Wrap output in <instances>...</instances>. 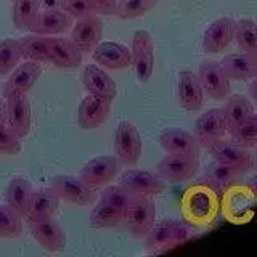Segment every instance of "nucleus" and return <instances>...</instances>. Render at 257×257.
<instances>
[{"mask_svg": "<svg viewBox=\"0 0 257 257\" xmlns=\"http://www.w3.org/2000/svg\"><path fill=\"white\" fill-rule=\"evenodd\" d=\"M48 63L60 69H76L82 64L84 52L71 37L47 36Z\"/></svg>", "mask_w": 257, "mask_h": 257, "instance_id": "nucleus-9", "label": "nucleus"}, {"mask_svg": "<svg viewBox=\"0 0 257 257\" xmlns=\"http://www.w3.org/2000/svg\"><path fill=\"white\" fill-rule=\"evenodd\" d=\"M21 151V139L7 124L0 125V153L2 155H18Z\"/></svg>", "mask_w": 257, "mask_h": 257, "instance_id": "nucleus-40", "label": "nucleus"}, {"mask_svg": "<svg viewBox=\"0 0 257 257\" xmlns=\"http://www.w3.org/2000/svg\"><path fill=\"white\" fill-rule=\"evenodd\" d=\"M225 134H228V131L222 108H212L201 114L196 119L195 131H193V135L203 148L212 147L215 142L223 139Z\"/></svg>", "mask_w": 257, "mask_h": 257, "instance_id": "nucleus-12", "label": "nucleus"}, {"mask_svg": "<svg viewBox=\"0 0 257 257\" xmlns=\"http://www.w3.org/2000/svg\"><path fill=\"white\" fill-rule=\"evenodd\" d=\"M72 29V18L63 8H45L40 10L31 32L42 36H63Z\"/></svg>", "mask_w": 257, "mask_h": 257, "instance_id": "nucleus-24", "label": "nucleus"}, {"mask_svg": "<svg viewBox=\"0 0 257 257\" xmlns=\"http://www.w3.org/2000/svg\"><path fill=\"white\" fill-rule=\"evenodd\" d=\"M131 199H132V193L127 191L120 183L106 187L100 195V201H104V203H108L112 207H116L122 215L125 212L128 203H131Z\"/></svg>", "mask_w": 257, "mask_h": 257, "instance_id": "nucleus-38", "label": "nucleus"}, {"mask_svg": "<svg viewBox=\"0 0 257 257\" xmlns=\"http://www.w3.org/2000/svg\"><path fill=\"white\" fill-rule=\"evenodd\" d=\"M235 31H236V20L230 18V16H222V18L212 21L204 31L203 50L207 55H215L223 52L235 40Z\"/></svg>", "mask_w": 257, "mask_h": 257, "instance_id": "nucleus-17", "label": "nucleus"}, {"mask_svg": "<svg viewBox=\"0 0 257 257\" xmlns=\"http://www.w3.org/2000/svg\"><path fill=\"white\" fill-rule=\"evenodd\" d=\"M230 135L233 137L235 143L241 145L244 148L257 147V119L254 117V114L243 120Z\"/></svg>", "mask_w": 257, "mask_h": 257, "instance_id": "nucleus-37", "label": "nucleus"}, {"mask_svg": "<svg viewBox=\"0 0 257 257\" xmlns=\"http://www.w3.org/2000/svg\"><path fill=\"white\" fill-rule=\"evenodd\" d=\"M257 212V190L243 180H231L220 188V214L225 220L243 225L254 219Z\"/></svg>", "mask_w": 257, "mask_h": 257, "instance_id": "nucleus-2", "label": "nucleus"}, {"mask_svg": "<svg viewBox=\"0 0 257 257\" xmlns=\"http://www.w3.org/2000/svg\"><path fill=\"white\" fill-rule=\"evenodd\" d=\"M142 135L132 122L120 120L114 134V156L119 164L135 166L142 156Z\"/></svg>", "mask_w": 257, "mask_h": 257, "instance_id": "nucleus-7", "label": "nucleus"}, {"mask_svg": "<svg viewBox=\"0 0 257 257\" xmlns=\"http://www.w3.org/2000/svg\"><path fill=\"white\" fill-rule=\"evenodd\" d=\"M207 150L211 151L214 163L227 166L233 171H236L239 175H243L254 166V158L249 153V148L241 147L235 142H227L220 139Z\"/></svg>", "mask_w": 257, "mask_h": 257, "instance_id": "nucleus-8", "label": "nucleus"}, {"mask_svg": "<svg viewBox=\"0 0 257 257\" xmlns=\"http://www.w3.org/2000/svg\"><path fill=\"white\" fill-rule=\"evenodd\" d=\"M122 214H120L116 207L111 204L104 203V201H98L92 212H90V227L95 230H103V228H116L117 225L122 223Z\"/></svg>", "mask_w": 257, "mask_h": 257, "instance_id": "nucleus-32", "label": "nucleus"}, {"mask_svg": "<svg viewBox=\"0 0 257 257\" xmlns=\"http://www.w3.org/2000/svg\"><path fill=\"white\" fill-rule=\"evenodd\" d=\"M50 188L60 199L74 206H90L96 199L95 188L85 183L79 175H56L52 179Z\"/></svg>", "mask_w": 257, "mask_h": 257, "instance_id": "nucleus-5", "label": "nucleus"}, {"mask_svg": "<svg viewBox=\"0 0 257 257\" xmlns=\"http://www.w3.org/2000/svg\"><path fill=\"white\" fill-rule=\"evenodd\" d=\"M61 8L72 20H80L96 15L90 0H61Z\"/></svg>", "mask_w": 257, "mask_h": 257, "instance_id": "nucleus-39", "label": "nucleus"}, {"mask_svg": "<svg viewBox=\"0 0 257 257\" xmlns=\"http://www.w3.org/2000/svg\"><path fill=\"white\" fill-rule=\"evenodd\" d=\"M254 117H255V119H257V114H255V112H254Z\"/></svg>", "mask_w": 257, "mask_h": 257, "instance_id": "nucleus-47", "label": "nucleus"}, {"mask_svg": "<svg viewBox=\"0 0 257 257\" xmlns=\"http://www.w3.org/2000/svg\"><path fill=\"white\" fill-rule=\"evenodd\" d=\"M180 214L193 228H209L220 215V188L209 179L193 182L183 190Z\"/></svg>", "mask_w": 257, "mask_h": 257, "instance_id": "nucleus-1", "label": "nucleus"}, {"mask_svg": "<svg viewBox=\"0 0 257 257\" xmlns=\"http://www.w3.org/2000/svg\"><path fill=\"white\" fill-rule=\"evenodd\" d=\"M177 96L179 104L188 112H198L204 101V90L201 87L199 77L190 69H183L179 74L177 84Z\"/></svg>", "mask_w": 257, "mask_h": 257, "instance_id": "nucleus-20", "label": "nucleus"}, {"mask_svg": "<svg viewBox=\"0 0 257 257\" xmlns=\"http://www.w3.org/2000/svg\"><path fill=\"white\" fill-rule=\"evenodd\" d=\"M223 101L225 104L222 109L225 114V120H227L228 134H231L243 120H246L247 117H251L254 114L252 103L243 95H231V96H227Z\"/></svg>", "mask_w": 257, "mask_h": 257, "instance_id": "nucleus-29", "label": "nucleus"}, {"mask_svg": "<svg viewBox=\"0 0 257 257\" xmlns=\"http://www.w3.org/2000/svg\"><path fill=\"white\" fill-rule=\"evenodd\" d=\"M198 77L204 93L215 101H223L230 93V79L223 72L219 61L204 60L199 64Z\"/></svg>", "mask_w": 257, "mask_h": 257, "instance_id": "nucleus-11", "label": "nucleus"}, {"mask_svg": "<svg viewBox=\"0 0 257 257\" xmlns=\"http://www.w3.org/2000/svg\"><path fill=\"white\" fill-rule=\"evenodd\" d=\"M254 77H255V79H257V71H255V76H254Z\"/></svg>", "mask_w": 257, "mask_h": 257, "instance_id": "nucleus-46", "label": "nucleus"}, {"mask_svg": "<svg viewBox=\"0 0 257 257\" xmlns=\"http://www.w3.org/2000/svg\"><path fill=\"white\" fill-rule=\"evenodd\" d=\"M23 58L20 40L4 39L0 40V77H7L18 66Z\"/></svg>", "mask_w": 257, "mask_h": 257, "instance_id": "nucleus-34", "label": "nucleus"}, {"mask_svg": "<svg viewBox=\"0 0 257 257\" xmlns=\"http://www.w3.org/2000/svg\"><path fill=\"white\" fill-rule=\"evenodd\" d=\"M156 222V204L150 196L132 195L122 223L134 238H145Z\"/></svg>", "mask_w": 257, "mask_h": 257, "instance_id": "nucleus-4", "label": "nucleus"}, {"mask_svg": "<svg viewBox=\"0 0 257 257\" xmlns=\"http://www.w3.org/2000/svg\"><path fill=\"white\" fill-rule=\"evenodd\" d=\"M31 236L37 241V244L48 252H58L66 247L68 238L66 231L53 217L44 222H28Z\"/></svg>", "mask_w": 257, "mask_h": 257, "instance_id": "nucleus-18", "label": "nucleus"}, {"mask_svg": "<svg viewBox=\"0 0 257 257\" xmlns=\"http://www.w3.org/2000/svg\"><path fill=\"white\" fill-rule=\"evenodd\" d=\"M40 0H15L13 24L18 31H31L40 13Z\"/></svg>", "mask_w": 257, "mask_h": 257, "instance_id": "nucleus-30", "label": "nucleus"}, {"mask_svg": "<svg viewBox=\"0 0 257 257\" xmlns=\"http://www.w3.org/2000/svg\"><path fill=\"white\" fill-rule=\"evenodd\" d=\"M119 172V161L114 155H101L87 161L80 169L79 177L93 188L108 185Z\"/></svg>", "mask_w": 257, "mask_h": 257, "instance_id": "nucleus-13", "label": "nucleus"}, {"mask_svg": "<svg viewBox=\"0 0 257 257\" xmlns=\"http://www.w3.org/2000/svg\"><path fill=\"white\" fill-rule=\"evenodd\" d=\"M92 58L98 66L108 69H125L132 66L131 50L117 42H100L93 48Z\"/></svg>", "mask_w": 257, "mask_h": 257, "instance_id": "nucleus-22", "label": "nucleus"}, {"mask_svg": "<svg viewBox=\"0 0 257 257\" xmlns=\"http://www.w3.org/2000/svg\"><path fill=\"white\" fill-rule=\"evenodd\" d=\"M220 66L230 80L243 82V80H249L251 77L255 76L257 60L244 52L243 53H231V55L223 56L220 61Z\"/></svg>", "mask_w": 257, "mask_h": 257, "instance_id": "nucleus-28", "label": "nucleus"}, {"mask_svg": "<svg viewBox=\"0 0 257 257\" xmlns=\"http://www.w3.org/2000/svg\"><path fill=\"white\" fill-rule=\"evenodd\" d=\"M193 238V227L188 223L163 219L155 225L145 236V247L151 252H161L180 246Z\"/></svg>", "mask_w": 257, "mask_h": 257, "instance_id": "nucleus-3", "label": "nucleus"}, {"mask_svg": "<svg viewBox=\"0 0 257 257\" xmlns=\"http://www.w3.org/2000/svg\"><path fill=\"white\" fill-rule=\"evenodd\" d=\"M40 8H61V0H40Z\"/></svg>", "mask_w": 257, "mask_h": 257, "instance_id": "nucleus-43", "label": "nucleus"}, {"mask_svg": "<svg viewBox=\"0 0 257 257\" xmlns=\"http://www.w3.org/2000/svg\"><path fill=\"white\" fill-rule=\"evenodd\" d=\"M7 124V109H5V103L0 101V125Z\"/></svg>", "mask_w": 257, "mask_h": 257, "instance_id": "nucleus-44", "label": "nucleus"}, {"mask_svg": "<svg viewBox=\"0 0 257 257\" xmlns=\"http://www.w3.org/2000/svg\"><path fill=\"white\" fill-rule=\"evenodd\" d=\"M132 66L139 82L145 84L153 77L155 71V40L148 31H137L132 36Z\"/></svg>", "mask_w": 257, "mask_h": 257, "instance_id": "nucleus-6", "label": "nucleus"}, {"mask_svg": "<svg viewBox=\"0 0 257 257\" xmlns=\"http://www.w3.org/2000/svg\"><path fill=\"white\" fill-rule=\"evenodd\" d=\"M235 40L241 50L257 60V23L252 20L236 21Z\"/></svg>", "mask_w": 257, "mask_h": 257, "instance_id": "nucleus-33", "label": "nucleus"}, {"mask_svg": "<svg viewBox=\"0 0 257 257\" xmlns=\"http://www.w3.org/2000/svg\"><path fill=\"white\" fill-rule=\"evenodd\" d=\"M71 39L74 40L84 53L93 52V48L103 39V21L98 18V15L77 20L76 24H72Z\"/></svg>", "mask_w": 257, "mask_h": 257, "instance_id": "nucleus-23", "label": "nucleus"}, {"mask_svg": "<svg viewBox=\"0 0 257 257\" xmlns=\"http://www.w3.org/2000/svg\"><path fill=\"white\" fill-rule=\"evenodd\" d=\"M32 191H34V188H32V185L28 179H24V177H15V179L10 180L5 190L4 195L5 204L10 206L21 219H26Z\"/></svg>", "mask_w": 257, "mask_h": 257, "instance_id": "nucleus-27", "label": "nucleus"}, {"mask_svg": "<svg viewBox=\"0 0 257 257\" xmlns=\"http://www.w3.org/2000/svg\"><path fill=\"white\" fill-rule=\"evenodd\" d=\"M90 2L96 15H103V16L116 15L117 0H90Z\"/></svg>", "mask_w": 257, "mask_h": 257, "instance_id": "nucleus-42", "label": "nucleus"}, {"mask_svg": "<svg viewBox=\"0 0 257 257\" xmlns=\"http://www.w3.org/2000/svg\"><path fill=\"white\" fill-rule=\"evenodd\" d=\"M40 76H42L40 63L26 60L8 74V79L4 84V96L12 93H28L36 85Z\"/></svg>", "mask_w": 257, "mask_h": 257, "instance_id": "nucleus-21", "label": "nucleus"}, {"mask_svg": "<svg viewBox=\"0 0 257 257\" xmlns=\"http://www.w3.org/2000/svg\"><path fill=\"white\" fill-rule=\"evenodd\" d=\"M21 55L24 60L36 61V63H48V42L47 36L42 34H32L23 37L20 40Z\"/></svg>", "mask_w": 257, "mask_h": 257, "instance_id": "nucleus-31", "label": "nucleus"}, {"mask_svg": "<svg viewBox=\"0 0 257 257\" xmlns=\"http://www.w3.org/2000/svg\"><path fill=\"white\" fill-rule=\"evenodd\" d=\"M7 109V125L20 137L24 139L31 132V103L26 93H12L5 96Z\"/></svg>", "mask_w": 257, "mask_h": 257, "instance_id": "nucleus-15", "label": "nucleus"}, {"mask_svg": "<svg viewBox=\"0 0 257 257\" xmlns=\"http://www.w3.org/2000/svg\"><path fill=\"white\" fill-rule=\"evenodd\" d=\"M159 0H117L116 16L120 20H134L147 15L158 5Z\"/></svg>", "mask_w": 257, "mask_h": 257, "instance_id": "nucleus-35", "label": "nucleus"}, {"mask_svg": "<svg viewBox=\"0 0 257 257\" xmlns=\"http://www.w3.org/2000/svg\"><path fill=\"white\" fill-rule=\"evenodd\" d=\"M119 183L131 191L132 195L139 196H156L164 193L166 180H163L156 172L143 171V169H127L120 174Z\"/></svg>", "mask_w": 257, "mask_h": 257, "instance_id": "nucleus-10", "label": "nucleus"}, {"mask_svg": "<svg viewBox=\"0 0 257 257\" xmlns=\"http://www.w3.org/2000/svg\"><path fill=\"white\" fill-rule=\"evenodd\" d=\"M109 112H111V100L88 93L87 96H84V100L79 104V111H77L79 125L84 131L98 128L106 122Z\"/></svg>", "mask_w": 257, "mask_h": 257, "instance_id": "nucleus-19", "label": "nucleus"}, {"mask_svg": "<svg viewBox=\"0 0 257 257\" xmlns=\"http://www.w3.org/2000/svg\"><path fill=\"white\" fill-rule=\"evenodd\" d=\"M21 231V217L8 204H0V238H16Z\"/></svg>", "mask_w": 257, "mask_h": 257, "instance_id": "nucleus-36", "label": "nucleus"}, {"mask_svg": "<svg viewBox=\"0 0 257 257\" xmlns=\"http://www.w3.org/2000/svg\"><path fill=\"white\" fill-rule=\"evenodd\" d=\"M198 158L167 155L156 164V174L166 182L179 183L190 180L198 172Z\"/></svg>", "mask_w": 257, "mask_h": 257, "instance_id": "nucleus-16", "label": "nucleus"}, {"mask_svg": "<svg viewBox=\"0 0 257 257\" xmlns=\"http://www.w3.org/2000/svg\"><path fill=\"white\" fill-rule=\"evenodd\" d=\"M60 204V198L52 188H37L32 191V198L26 214L28 222H44L52 219Z\"/></svg>", "mask_w": 257, "mask_h": 257, "instance_id": "nucleus-26", "label": "nucleus"}, {"mask_svg": "<svg viewBox=\"0 0 257 257\" xmlns=\"http://www.w3.org/2000/svg\"><path fill=\"white\" fill-rule=\"evenodd\" d=\"M159 145L167 155L198 158L201 145L191 132L180 127H167L159 134Z\"/></svg>", "mask_w": 257, "mask_h": 257, "instance_id": "nucleus-14", "label": "nucleus"}, {"mask_svg": "<svg viewBox=\"0 0 257 257\" xmlns=\"http://www.w3.org/2000/svg\"><path fill=\"white\" fill-rule=\"evenodd\" d=\"M82 84L92 95L106 100H114L117 95V85L106 71L98 64H88L82 71Z\"/></svg>", "mask_w": 257, "mask_h": 257, "instance_id": "nucleus-25", "label": "nucleus"}, {"mask_svg": "<svg viewBox=\"0 0 257 257\" xmlns=\"http://www.w3.org/2000/svg\"><path fill=\"white\" fill-rule=\"evenodd\" d=\"M238 177H239V174L236 171H233V169L223 166V164L214 163L211 166V171H209L206 179H209L211 182H214L219 188H222L223 185H227L228 182L238 179Z\"/></svg>", "mask_w": 257, "mask_h": 257, "instance_id": "nucleus-41", "label": "nucleus"}, {"mask_svg": "<svg viewBox=\"0 0 257 257\" xmlns=\"http://www.w3.org/2000/svg\"><path fill=\"white\" fill-rule=\"evenodd\" d=\"M249 92H251L252 98L257 101V79H254V82L251 84V87H249Z\"/></svg>", "mask_w": 257, "mask_h": 257, "instance_id": "nucleus-45", "label": "nucleus"}]
</instances>
